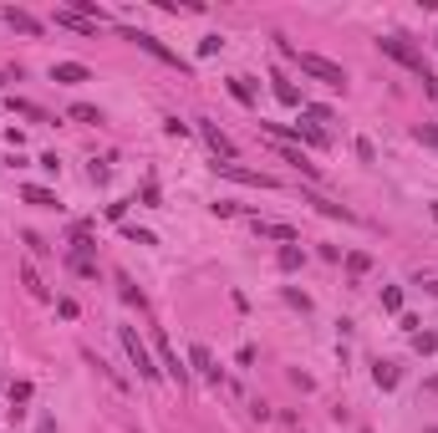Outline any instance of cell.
Returning <instances> with one entry per match:
<instances>
[{"label":"cell","mask_w":438,"mask_h":433,"mask_svg":"<svg viewBox=\"0 0 438 433\" xmlns=\"http://www.w3.org/2000/svg\"><path fill=\"white\" fill-rule=\"evenodd\" d=\"M20 199H26V204H41V209H51V204H56V194H51V189H41V184H26V189H20Z\"/></svg>","instance_id":"16"},{"label":"cell","mask_w":438,"mask_h":433,"mask_svg":"<svg viewBox=\"0 0 438 433\" xmlns=\"http://www.w3.org/2000/svg\"><path fill=\"white\" fill-rule=\"evenodd\" d=\"M413 352H418V357H433V352H438V332H418V337H413Z\"/></svg>","instance_id":"21"},{"label":"cell","mask_w":438,"mask_h":433,"mask_svg":"<svg viewBox=\"0 0 438 433\" xmlns=\"http://www.w3.org/2000/svg\"><path fill=\"white\" fill-rule=\"evenodd\" d=\"M357 158H362V163H377V148H372V138H357Z\"/></svg>","instance_id":"29"},{"label":"cell","mask_w":438,"mask_h":433,"mask_svg":"<svg viewBox=\"0 0 438 433\" xmlns=\"http://www.w3.org/2000/svg\"><path fill=\"white\" fill-rule=\"evenodd\" d=\"M56 311L67 316V321H77V301H72V296H61V301H56Z\"/></svg>","instance_id":"34"},{"label":"cell","mask_w":438,"mask_h":433,"mask_svg":"<svg viewBox=\"0 0 438 433\" xmlns=\"http://www.w3.org/2000/svg\"><path fill=\"white\" fill-rule=\"evenodd\" d=\"M199 133H204V143L214 148V158H219V163H234V143H230L225 133H219L214 123H199Z\"/></svg>","instance_id":"7"},{"label":"cell","mask_w":438,"mask_h":433,"mask_svg":"<svg viewBox=\"0 0 438 433\" xmlns=\"http://www.w3.org/2000/svg\"><path fill=\"white\" fill-rule=\"evenodd\" d=\"M56 26L82 31V36H97V26H92V20H82V15H72V11H56Z\"/></svg>","instance_id":"15"},{"label":"cell","mask_w":438,"mask_h":433,"mask_svg":"<svg viewBox=\"0 0 438 433\" xmlns=\"http://www.w3.org/2000/svg\"><path fill=\"white\" fill-rule=\"evenodd\" d=\"M433 220H438V204H433Z\"/></svg>","instance_id":"38"},{"label":"cell","mask_w":438,"mask_h":433,"mask_svg":"<svg viewBox=\"0 0 438 433\" xmlns=\"http://www.w3.org/2000/svg\"><path fill=\"white\" fill-rule=\"evenodd\" d=\"M123 234H127V240H133V245H153V234H148V230H133V225H127Z\"/></svg>","instance_id":"33"},{"label":"cell","mask_w":438,"mask_h":433,"mask_svg":"<svg viewBox=\"0 0 438 433\" xmlns=\"http://www.w3.org/2000/svg\"><path fill=\"white\" fill-rule=\"evenodd\" d=\"M270 82H275V97L286 102V107H306V102H301V92H296V87H291L286 77H270Z\"/></svg>","instance_id":"20"},{"label":"cell","mask_w":438,"mask_h":433,"mask_svg":"<svg viewBox=\"0 0 438 433\" xmlns=\"http://www.w3.org/2000/svg\"><path fill=\"white\" fill-rule=\"evenodd\" d=\"M189 362L199 367L209 382H219V367H214V357H209V346H204V341H194V346H189Z\"/></svg>","instance_id":"12"},{"label":"cell","mask_w":438,"mask_h":433,"mask_svg":"<svg viewBox=\"0 0 438 433\" xmlns=\"http://www.w3.org/2000/svg\"><path fill=\"white\" fill-rule=\"evenodd\" d=\"M225 179H234V184H250V189H275V179L270 173H260V168H245V163H214Z\"/></svg>","instance_id":"5"},{"label":"cell","mask_w":438,"mask_h":433,"mask_svg":"<svg viewBox=\"0 0 438 433\" xmlns=\"http://www.w3.org/2000/svg\"><path fill=\"white\" fill-rule=\"evenodd\" d=\"M291 138H306L311 148H332V138H326V127H316V123H296V127H291Z\"/></svg>","instance_id":"13"},{"label":"cell","mask_w":438,"mask_h":433,"mask_svg":"<svg viewBox=\"0 0 438 433\" xmlns=\"http://www.w3.org/2000/svg\"><path fill=\"white\" fill-rule=\"evenodd\" d=\"M36 433H56V423H51V418H41V428H36Z\"/></svg>","instance_id":"35"},{"label":"cell","mask_w":438,"mask_h":433,"mask_svg":"<svg viewBox=\"0 0 438 433\" xmlns=\"http://www.w3.org/2000/svg\"><path fill=\"white\" fill-rule=\"evenodd\" d=\"M306 204H316V209L326 214V220H346V225L357 220V214L346 209V204H337V199H326V194H311V189H306Z\"/></svg>","instance_id":"9"},{"label":"cell","mask_w":438,"mask_h":433,"mask_svg":"<svg viewBox=\"0 0 438 433\" xmlns=\"http://www.w3.org/2000/svg\"><path fill=\"white\" fill-rule=\"evenodd\" d=\"M153 341H158V367H163V372H168L173 382L184 387V382H189V367H184L179 357H173V346H168V337H163V332H153Z\"/></svg>","instance_id":"6"},{"label":"cell","mask_w":438,"mask_h":433,"mask_svg":"<svg viewBox=\"0 0 438 433\" xmlns=\"http://www.w3.org/2000/svg\"><path fill=\"white\" fill-rule=\"evenodd\" d=\"M418 82H423V92H428V102H438V77H433V72H423Z\"/></svg>","instance_id":"32"},{"label":"cell","mask_w":438,"mask_h":433,"mask_svg":"<svg viewBox=\"0 0 438 433\" xmlns=\"http://www.w3.org/2000/svg\"><path fill=\"white\" fill-rule=\"evenodd\" d=\"M118 286H123V301H127V306H138V311H143V291L133 286V280H127V275H123V280H118Z\"/></svg>","instance_id":"24"},{"label":"cell","mask_w":438,"mask_h":433,"mask_svg":"<svg viewBox=\"0 0 438 433\" xmlns=\"http://www.w3.org/2000/svg\"><path fill=\"white\" fill-rule=\"evenodd\" d=\"M0 87H6V77H0Z\"/></svg>","instance_id":"39"},{"label":"cell","mask_w":438,"mask_h":433,"mask_svg":"<svg viewBox=\"0 0 438 433\" xmlns=\"http://www.w3.org/2000/svg\"><path fill=\"white\" fill-rule=\"evenodd\" d=\"M423 393H433V398H438V377H428V382H423Z\"/></svg>","instance_id":"36"},{"label":"cell","mask_w":438,"mask_h":433,"mask_svg":"<svg viewBox=\"0 0 438 433\" xmlns=\"http://www.w3.org/2000/svg\"><path fill=\"white\" fill-rule=\"evenodd\" d=\"M372 382H377L382 393H392V387H398V367H392V362H377V367H372Z\"/></svg>","instance_id":"14"},{"label":"cell","mask_w":438,"mask_h":433,"mask_svg":"<svg viewBox=\"0 0 438 433\" xmlns=\"http://www.w3.org/2000/svg\"><path fill=\"white\" fill-rule=\"evenodd\" d=\"M118 337H123V352H127V362L138 367V377H143V382H153V377H158V362L148 357V346L138 341V332H133V327H123Z\"/></svg>","instance_id":"3"},{"label":"cell","mask_w":438,"mask_h":433,"mask_svg":"<svg viewBox=\"0 0 438 433\" xmlns=\"http://www.w3.org/2000/svg\"><path fill=\"white\" fill-rule=\"evenodd\" d=\"M127 41H133V46H138V51H148L153 61H163V67H179V72H189V67H184V61H179V51H168V46H163V41H158V36H148V31H127Z\"/></svg>","instance_id":"4"},{"label":"cell","mask_w":438,"mask_h":433,"mask_svg":"<svg viewBox=\"0 0 438 433\" xmlns=\"http://www.w3.org/2000/svg\"><path fill=\"white\" fill-rule=\"evenodd\" d=\"M377 46H382V56H392V61H398V67H408V72H418V77L428 72V67H423V51L413 46L408 36H382Z\"/></svg>","instance_id":"2"},{"label":"cell","mask_w":438,"mask_h":433,"mask_svg":"<svg viewBox=\"0 0 438 433\" xmlns=\"http://www.w3.org/2000/svg\"><path fill=\"white\" fill-rule=\"evenodd\" d=\"M0 20H6L11 31H20V36H41V20H36V15H26V11H6Z\"/></svg>","instance_id":"11"},{"label":"cell","mask_w":438,"mask_h":433,"mask_svg":"<svg viewBox=\"0 0 438 433\" xmlns=\"http://www.w3.org/2000/svg\"><path fill=\"white\" fill-rule=\"evenodd\" d=\"M219 51H225V41H219V36H204L199 41V56H219Z\"/></svg>","instance_id":"28"},{"label":"cell","mask_w":438,"mask_h":433,"mask_svg":"<svg viewBox=\"0 0 438 433\" xmlns=\"http://www.w3.org/2000/svg\"><path fill=\"white\" fill-rule=\"evenodd\" d=\"M301 260H306V250H301V245H280L275 265H280V270H301Z\"/></svg>","instance_id":"18"},{"label":"cell","mask_w":438,"mask_h":433,"mask_svg":"<svg viewBox=\"0 0 438 433\" xmlns=\"http://www.w3.org/2000/svg\"><path fill=\"white\" fill-rule=\"evenodd\" d=\"M230 92H234V102L255 107V87H250V77H230Z\"/></svg>","instance_id":"19"},{"label":"cell","mask_w":438,"mask_h":433,"mask_svg":"<svg viewBox=\"0 0 438 433\" xmlns=\"http://www.w3.org/2000/svg\"><path fill=\"white\" fill-rule=\"evenodd\" d=\"M367 270H372V255H362V250L346 255V275H367Z\"/></svg>","instance_id":"23"},{"label":"cell","mask_w":438,"mask_h":433,"mask_svg":"<svg viewBox=\"0 0 438 433\" xmlns=\"http://www.w3.org/2000/svg\"><path fill=\"white\" fill-rule=\"evenodd\" d=\"M428 291H433V296H438V280H433V286H428Z\"/></svg>","instance_id":"37"},{"label":"cell","mask_w":438,"mask_h":433,"mask_svg":"<svg viewBox=\"0 0 438 433\" xmlns=\"http://www.w3.org/2000/svg\"><path fill=\"white\" fill-rule=\"evenodd\" d=\"M51 82H67V87H77V82H92V72H87L82 61H56V67H51Z\"/></svg>","instance_id":"10"},{"label":"cell","mask_w":438,"mask_h":433,"mask_svg":"<svg viewBox=\"0 0 438 433\" xmlns=\"http://www.w3.org/2000/svg\"><path fill=\"white\" fill-rule=\"evenodd\" d=\"M291 61H296V67H301L306 77H316V82H326V87H337V92L346 87V72L337 67V61H326V56H316V51H296Z\"/></svg>","instance_id":"1"},{"label":"cell","mask_w":438,"mask_h":433,"mask_svg":"<svg viewBox=\"0 0 438 433\" xmlns=\"http://www.w3.org/2000/svg\"><path fill=\"white\" fill-rule=\"evenodd\" d=\"M163 133H168V138H184V133H189V123H179V118H163Z\"/></svg>","instance_id":"31"},{"label":"cell","mask_w":438,"mask_h":433,"mask_svg":"<svg viewBox=\"0 0 438 433\" xmlns=\"http://www.w3.org/2000/svg\"><path fill=\"white\" fill-rule=\"evenodd\" d=\"M11 113H20V118H31V123H56V118H46L36 102H26V97H11Z\"/></svg>","instance_id":"17"},{"label":"cell","mask_w":438,"mask_h":433,"mask_svg":"<svg viewBox=\"0 0 438 433\" xmlns=\"http://www.w3.org/2000/svg\"><path fill=\"white\" fill-rule=\"evenodd\" d=\"M20 286H26L31 296H46V286H41V275H36V265H20Z\"/></svg>","instance_id":"22"},{"label":"cell","mask_w":438,"mask_h":433,"mask_svg":"<svg viewBox=\"0 0 438 433\" xmlns=\"http://www.w3.org/2000/svg\"><path fill=\"white\" fill-rule=\"evenodd\" d=\"M260 240H280V245H296V225H280V220H255Z\"/></svg>","instance_id":"8"},{"label":"cell","mask_w":438,"mask_h":433,"mask_svg":"<svg viewBox=\"0 0 438 433\" xmlns=\"http://www.w3.org/2000/svg\"><path fill=\"white\" fill-rule=\"evenodd\" d=\"M382 311H403V291L398 286H382Z\"/></svg>","instance_id":"26"},{"label":"cell","mask_w":438,"mask_h":433,"mask_svg":"<svg viewBox=\"0 0 438 433\" xmlns=\"http://www.w3.org/2000/svg\"><path fill=\"white\" fill-rule=\"evenodd\" d=\"M413 138L428 143V148H438V127H433V123H418V127H413Z\"/></svg>","instance_id":"27"},{"label":"cell","mask_w":438,"mask_h":433,"mask_svg":"<svg viewBox=\"0 0 438 433\" xmlns=\"http://www.w3.org/2000/svg\"><path fill=\"white\" fill-rule=\"evenodd\" d=\"M87 179H92V184H107V179H113V168H107V163H92V168H87Z\"/></svg>","instance_id":"30"},{"label":"cell","mask_w":438,"mask_h":433,"mask_svg":"<svg viewBox=\"0 0 438 433\" xmlns=\"http://www.w3.org/2000/svg\"><path fill=\"white\" fill-rule=\"evenodd\" d=\"M72 118H77V123H102V113H97L92 102H77V107H72Z\"/></svg>","instance_id":"25"}]
</instances>
